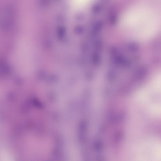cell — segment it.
<instances>
[{
  "mask_svg": "<svg viewBox=\"0 0 161 161\" xmlns=\"http://www.w3.org/2000/svg\"><path fill=\"white\" fill-rule=\"evenodd\" d=\"M136 158L143 161H161V141L151 139L141 143L136 150Z\"/></svg>",
  "mask_w": 161,
  "mask_h": 161,
  "instance_id": "7a4b0ae2",
  "label": "cell"
},
{
  "mask_svg": "<svg viewBox=\"0 0 161 161\" xmlns=\"http://www.w3.org/2000/svg\"><path fill=\"white\" fill-rule=\"evenodd\" d=\"M92 0H73L75 5L78 8L82 7L88 3Z\"/></svg>",
  "mask_w": 161,
  "mask_h": 161,
  "instance_id": "277c9868",
  "label": "cell"
},
{
  "mask_svg": "<svg viewBox=\"0 0 161 161\" xmlns=\"http://www.w3.org/2000/svg\"><path fill=\"white\" fill-rule=\"evenodd\" d=\"M158 14L149 8L142 6L133 7L123 16L121 25L136 38L148 39L158 31L161 25Z\"/></svg>",
  "mask_w": 161,
  "mask_h": 161,
  "instance_id": "6da1fadb",
  "label": "cell"
},
{
  "mask_svg": "<svg viewBox=\"0 0 161 161\" xmlns=\"http://www.w3.org/2000/svg\"><path fill=\"white\" fill-rule=\"evenodd\" d=\"M142 91L148 97L161 102V74L155 78Z\"/></svg>",
  "mask_w": 161,
  "mask_h": 161,
  "instance_id": "3957f363",
  "label": "cell"
}]
</instances>
